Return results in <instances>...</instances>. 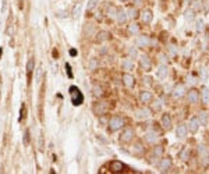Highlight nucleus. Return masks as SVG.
I'll return each mask as SVG.
<instances>
[{
	"label": "nucleus",
	"instance_id": "40",
	"mask_svg": "<svg viewBox=\"0 0 209 174\" xmlns=\"http://www.w3.org/2000/svg\"><path fill=\"white\" fill-rule=\"evenodd\" d=\"M70 55H71V56H76V55H77V50H74V49H71V50H70Z\"/></svg>",
	"mask_w": 209,
	"mask_h": 174
},
{
	"label": "nucleus",
	"instance_id": "1",
	"mask_svg": "<svg viewBox=\"0 0 209 174\" xmlns=\"http://www.w3.org/2000/svg\"><path fill=\"white\" fill-rule=\"evenodd\" d=\"M69 92H70V98H71V103L74 106H81L84 103V95H82V92L79 91L78 88L77 87H70V89H69Z\"/></svg>",
	"mask_w": 209,
	"mask_h": 174
},
{
	"label": "nucleus",
	"instance_id": "4",
	"mask_svg": "<svg viewBox=\"0 0 209 174\" xmlns=\"http://www.w3.org/2000/svg\"><path fill=\"white\" fill-rule=\"evenodd\" d=\"M109 169H110L112 173H123L127 167H126V164H123L121 162H119V160H113V162H110V164H109Z\"/></svg>",
	"mask_w": 209,
	"mask_h": 174
},
{
	"label": "nucleus",
	"instance_id": "7",
	"mask_svg": "<svg viewBox=\"0 0 209 174\" xmlns=\"http://www.w3.org/2000/svg\"><path fill=\"white\" fill-rule=\"evenodd\" d=\"M116 18H117V21H119L120 24H126L128 15H127V13L123 10V8H119V10L116 11Z\"/></svg>",
	"mask_w": 209,
	"mask_h": 174
},
{
	"label": "nucleus",
	"instance_id": "35",
	"mask_svg": "<svg viewBox=\"0 0 209 174\" xmlns=\"http://www.w3.org/2000/svg\"><path fill=\"white\" fill-rule=\"evenodd\" d=\"M192 18H194V13H192V11H190V13L185 14V20H187V21H191Z\"/></svg>",
	"mask_w": 209,
	"mask_h": 174
},
{
	"label": "nucleus",
	"instance_id": "5",
	"mask_svg": "<svg viewBox=\"0 0 209 174\" xmlns=\"http://www.w3.org/2000/svg\"><path fill=\"white\" fill-rule=\"evenodd\" d=\"M134 139V130L133 128H126V130L121 132L120 135V141L124 142V144H128Z\"/></svg>",
	"mask_w": 209,
	"mask_h": 174
},
{
	"label": "nucleus",
	"instance_id": "17",
	"mask_svg": "<svg viewBox=\"0 0 209 174\" xmlns=\"http://www.w3.org/2000/svg\"><path fill=\"white\" fill-rule=\"evenodd\" d=\"M123 68L127 70V71L134 70V62L131 60V59H126V60H123Z\"/></svg>",
	"mask_w": 209,
	"mask_h": 174
},
{
	"label": "nucleus",
	"instance_id": "32",
	"mask_svg": "<svg viewBox=\"0 0 209 174\" xmlns=\"http://www.w3.org/2000/svg\"><path fill=\"white\" fill-rule=\"evenodd\" d=\"M128 31H130V33H138L140 32V28H138L137 24H133V25H130Z\"/></svg>",
	"mask_w": 209,
	"mask_h": 174
},
{
	"label": "nucleus",
	"instance_id": "26",
	"mask_svg": "<svg viewBox=\"0 0 209 174\" xmlns=\"http://www.w3.org/2000/svg\"><path fill=\"white\" fill-rule=\"evenodd\" d=\"M138 116H140V117H149V116H151V110L141 109L140 112H138Z\"/></svg>",
	"mask_w": 209,
	"mask_h": 174
},
{
	"label": "nucleus",
	"instance_id": "33",
	"mask_svg": "<svg viewBox=\"0 0 209 174\" xmlns=\"http://www.w3.org/2000/svg\"><path fill=\"white\" fill-rule=\"evenodd\" d=\"M25 117V105H21V110H20V121H22V119Z\"/></svg>",
	"mask_w": 209,
	"mask_h": 174
},
{
	"label": "nucleus",
	"instance_id": "29",
	"mask_svg": "<svg viewBox=\"0 0 209 174\" xmlns=\"http://www.w3.org/2000/svg\"><path fill=\"white\" fill-rule=\"evenodd\" d=\"M202 100H204V103H209V89H204V92H202Z\"/></svg>",
	"mask_w": 209,
	"mask_h": 174
},
{
	"label": "nucleus",
	"instance_id": "41",
	"mask_svg": "<svg viewBox=\"0 0 209 174\" xmlns=\"http://www.w3.org/2000/svg\"><path fill=\"white\" fill-rule=\"evenodd\" d=\"M202 78H204V80H205V78H206V71H205V70H204V68H202Z\"/></svg>",
	"mask_w": 209,
	"mask_h": 174
},
{
	"label": "nucleus",
	"instance_id": "28",
	"mask_svg": "<svg viewBox=\"0 0 209 174\" xmlns=\"http://www.w3.org/2000/svg\"><path fill=\"white\" fill-rule=\"evenodd\" d=\"M153 155H155L156 157H160V156L163 155V148L162 146H156V148L153 149Z\"/></svg>",
	"mask_w": 209,
	"mask_h": 174
},
{
	"label": "nucleus",
	"instance_id": "36",
	"mask_svg": "<svg viewBox=\"0 0 209 174\" xmlns=\"http://www.w3.org/2000/svg\"><path fill=\"white\" fill-rule=\"evenodd\" d=\"M96 0H91V3L88 4V10H91V8H94L95 6H96V3H95Z\"/></svg>",
	"mask_w": 209,
	"mask_h": 174
},
{
	"label": "nucleus",
	"instance_id": "38",
	"mask_svg": "<svg viewBox=\"0 0 209 174\" xmlns=\"http://www.w3.org/2000/svg\"><path fill=\"white\" fill-rule=\"evenodd\" d=\"M197 29H198V31H202V29H204V22H202V21H198V25H197Z\"/></svg>",
	"mask_w": 209,
	"mask_h": 174
},
{
	"label": "nucleus",
	"instance_id": "22",
	"mask_svg": "<svg viewBox=\"0 0 209 174\" xmlns=\"http://www.w3.org/2000/svg\"><path fill=\"white\" fill-rule=\"evenodd\" d=\"M173 95H174V98H181V96L184 95V87H183V85H180V87H177L176 89H174Z\"/></svg>",
	"mask_w": 209,
	"mask_h": 174
},
{
	"label": "nucleus",
	"instance_id": "39",
	"mask_svg": "<svg viewBox=\"0 0 209 174\" xmlns=\"http://www.w3.org/2000/svg\"><path fill=\"white\" fill-rule=\"evenodd\" d=\"M144 81H146V84H151L152 78H151V77H146V78H144Z\"/></svg>",
	"mask_w": 209,
	"mask_h": 174
},
{
	"label": "nucleus",
	"instance_id": "16",
	"mask_svg": "<svg viewBox=\"0 0 209 174\" xmlns=\"http://www.w3.org/2000/svg\"><path fill=\"white\" fill-rule=\"evenodd\" d=\"M145 141L148 144H153V142L158 141V134L156 132H146L145 134Z\"/></svg>",
	"mask_w": 209,
	"mask_h": 174
},
{
	"label": "nucleus",
	"instance_id": "25",
	"mask_svg": "<svg viewBox=\"0 0 209 174\" xmlns=\"http://www.w3.org/2000/svg\"><path fill=\"white\" fill-rule=\"evenodd\" d=\"M29 141H31V134H29V130H25V132H24V139H22V142H24V145H29Z\"/></svg>",
	"mask_w": 209,
	"mask_h": 174
},
{
	"label": "nucleus",
	"instance_id": "2",
	"mask_svg": "<svg viewBox=\"0 0 209 174\" xmlns=\"http://www.w3.org/2000/svg\"><path fill=\"white\" fill-rule=\"evenodd\" d=\"M123 125H124V119L120 116H114L109 120V130L110 131H117L123 128Z\"/></svg>",
	"mask_w": 209,
	"mask_h": 174
},
{
	"label": "nucleus",
	"instance_id": "27",
	"mask_svg": "<svg viewBox=\"0 0 209 174\" xmlns=\"http://www.w3.org/2000/svg\"><path fill=\"white\" fill-rule=\"evenodd\" d=\"M128 17H130V18H137V17H138V10H137V8L131 7L130 10H128Z\"/></svg>",
	"mask_w": 209,
	"mask_h": 174
},
{
	"label": "nucleus",
	"instance_id": "21",
	"mask_svg": "<svg viewBox=\"0 0 209 174\" xmlns=\"http://www.w3.org/2000/svg\"><path fill=\"white\" fill-rule=\"evenodd\" d=\"M198 124H199V121H198V119H192V120H190V131L191 132H197V130H198Z\"/></svg>",
	"mask_w": 209,
	"mask_h": 174
},
{
	"label": "nucleus",
	"instance_id": "15",
	"mask_svg": "<svg viewBox=\"0 0 209 174\" xmlns=\"http://www.w3.org/2000/svg\"><path fill=\"white\" fill-rule=\"evenodd\" d=\"M176 135H177V138H180V139L185 138V135H187V127H185V125H178V128L176 130Z\"/></svg>",
	"mask_w": 209,
	"mask_h": 174
},
{
	"label": "nucleus",
	"instance_id": "31",
	"mask_svg": "<svg viewBox=\"0 0 209 174\" xmlns=\"http://www.w3.org/2000/svg\"><path fill=\"white\" fill-rule=\"evenodd\" d=\"M64 67H66V74H67V77H69V78H72L74 75H72V71H71V65H70L69 63H66Z\"/></svg>",
	"mask_w": 209,
	"mask_h": 174
},
{
	"label": "nucleus",
	"instance_id": "18",
	"mask_svg": "<svg viewBox=\"0 0 209 174\" xmlns=\"http://www.w3.org/2000/svg\"><path fill=\"white\" fill-rule=\"evenodd\" d=\"M162 124H163V127H165L166 130H170V128H172V119H170L169 114H165V116H163Z\"/></svg>",
	"mask_w": 209,
	"mask_h": 174
},
{
	"label": "nucleus",
	"instance_id": "12",
	"mask_svg": "<svg viewBox=\"0 0 209 174\" xmlns=\"http://www.w3.org/2000/svg\"><path fill=\"white\" fill-rule=\"evenodd\" d=\"M140 63H141V67H142V68H145V70L151 68V60H149L148 56H141Z\"/></svg>",
	"mask_w": 209,
	"mask_h": 174
},
{
	"label": "nucleus",
	"instance_id": "42",
	"mask_svg": "<svg viewBox=\"0 0 209 174\" xmlns=\"http://www.w3.org/2000/svg\"><path fill=\"white\" fill-rule=\"evenodd\" d=\"M2 53H3V50H2V49H0V56H2Z\"/></svg>",
	"mask_w": 209,
	"mask_h": 174
},
{
	"label": "nucleus",
	"instance_id": "11",
	"mask_svg": "<svg viewBox=\"0 0 209 174\" xmlns=\"http://www.w3.org/2000/svg\"><path fill=\"white\" fill-rule=\"evenodd\" d=\"M110 38V33L108 31H101V32L96 33V42H104Z\"/></svg>",
	"mask_w": 209,
	"mask_h": 174
},
{
	"label": "nucleus",
	"instance_id": "8",
	"mask_svg": "<svg viewBox=\"0 0 209 174\" xmlns=\"http://www.w3.org/2000/svg\"><path fill=\"white\" fill-rule=\"evenodd\" d=\"M123 82H124V85L128 88H133L134 84H135V78H134L131 74H123Z\"/></svg>",
	"mask_w": 209,
	"mask_h": 174
},
{
	"label": "nucleus",
	"instance_id": "24",
	"mask_svg": "<svg viewBox=\"0 0 209 174\" xmlns=\"http://www.w3.org/2000/svg\"><path fill=\"white\" fill-rule=\"evenodd\" d=\"M92 91H94V95L96 96V98H101V96H103V89H102L99 85H95Z\"/></svg>",
	"mask_w": 209,
	"mask_h": 174
},
{
	"label": "nucleus",
	"instance_id": "43",
	"mask_svg": "<svg viewBox=\"0 0 209 174\" xmlns=\"http://www.w3.org/2000/svg\"><path fill=\"white\" fill-rule=\"evenodd\" d=\"M121 2H128V0H121Z\"/></svg>",
	"mask_w": 209,
	"mask_h": 174
},
{
	"label": "nucleus",
	"instance_id": "6",
	"mask_svg": "<svg viewBox=\"0 0 209 174\" xmlns=\"http://www.w3.org/2000/svg\"><path fill=\"white\" fill-rule=\"evenodd\" d=\"M34 68H35V60H34V57H31L28 60V63H27V77H28V82H31Z\"/></svg>",
	"mask_w": 209,
	"mask_h": 174
},
{
	"label": "nucleus",
	"instance_id": "30",
	"mask_svg": "<svg viewBox=\"0 0 209 174\" xmlns=\"http://www.w3.org/2000/svg\"><path fill=\"white\" fill-rule=\"evenodd\" d=\"M142 152H144V148H142L141 144H137V145L134 146V153H135V155H141Z\"/></svg>",
	"mask_w": 209,
	"mask_h": 174
},
{
	"label": "nucleus",
	"instance_id": "13",
	"mask_svg": "<svg viewBox=\"0 0 209 174\" xmlns=\"http://www.w3.org/2000/svg\"><path fill=\"white\" fill-rule=\"evenodd\" d=\"M170 167H172V160L170 159H163L162 162H160V164H159L160 171H167Z\"/></svg>",
	"mask_w": 209,
	"mask_h": 174
},
{
	"label": "nucleus",
	"instance_id": "19",
	"mask_svg": "<svg viewBox=\"0 0 209 174\" xmlns=\"http://www.w3.org/2000/svg\"><path fill=\"white\" fill-rule=\"evenodd\" d=\"M199 99V93L197 91H190L188 92V100L191 102V103H197Z\"/></svg>",
	"mask_w": 209,
	"mask_h": 174
},
{
	"label": "nucleus",
	"instance_id": "14",
	"mask_svg": "<svg viewBox=\"0 0 209 174\" xmlns=\"http://www.w3.org/2000/svg\"><path fill=\"white\" fill-rule=\"evenodd\" d=\"M152 11L149 10H145L144 13H142V15H141V20H142V22H145V24H149V22L152 21Z\"/></svg>",
	"mask_w": 209,
	"mask_h": 174
},
{
	"label": "nucleus",
	"instance_id": "20",
	"mask_svg": "<svg viewBox=\"0 0 209 174\" xmlns=\"http://www.w3.org/2000/svg\"><path fill=\"white\" fill-rule=\"evenodd\" d=\"M167 73H169V70H167V67L166 65H160L158 70V77L159 78H165V77H167Z\"/></svg>",
	"mask_w": 209,
	"mask_h": 174
},
{
	"label": "nucleus",
	"instance_id": "23",
	"mask_svg": "<svg viewBox=\"0 0 209 174\" xmlns=\"http://www.w3.org/2000/svg\"><path fill=\"white\" fill-rule=\"evenodd\" d=\"M198 121L202 124V125H206V124H208V114H206V113H199Z\"/></svg>",
	"mask_w": 209,
	"mask_h": 174
},
{
	"label": "nucleus",
	"instance_id": "10",
	"mask_svg": "<svg viewBox=\"0 0 209 174\" xmlns=\"http://www.w3.org/2000/svg\"><path fill=\"white\" fill-rule=\"evenodd\" d=\"M135 43H137L138 47H146L149 45V38L148 36H138Z\"/></svg>",
	"mask_w": 209,
	"mask_h": 174
},
{
	"label": "nucleus",
	"instance_id": "3",
	"mask_svg": "<svg viewBox=\"0 0 209 174\" xmlns=\"http://www.w3.org/2000/svg\"><path fill=\"white\" fill-rule=\"evenodd\" d=\"M92 112L96 116H103L104 113L108 112V105L106 102H96L94 106H92Z\"/></svg>",
	"mask_w": 209,
	"mask_h": 174
},
{
	"label": "nucleus",
	"instance_id": "37",
	"mask_svg": "<svg viewBox=\"0 0 209 174\" xmlns=\"http://www.w3.org/2000/svg\"><path fill=\"white\" fill-rule=\"evenodd\" d=\"M130 56H134V57H135V56H137V49L131 47V49H130Z\"/></svg>",
	"mask_w": 209,
	"mask_h": 174
},
{
	"label": "nucleus",
	"instance_id": "9",
	"mask_svg": "<svg viewBox=\"0 0 209 174\" xmlns=\"http://www.w3.org/2000/svg\"><path fill=\"white\" fill-rule=\"evenodd\" d=\"M152 93L151 92H148V91H144V92H141V95H140V100L142 102V103H151L152 102Z\"/></svg>",
	"mask_w": 209,
	"mask_h": 174
},
{
	"label": "nucleus",
	"instance_id": "34",
	"mask_svg": "<svg viewBox=\"0 0 209 174\" xmlns=\"http://www.w3.org/2000/svg\"><path fill=\"white\" fill-rule=\"evenodd\" d=\"M199 153H201L202 155V157H204V159H205L206 156H208V150H206V148L204 145L202 146H199Z\"/></svg>",
	"mask_w": 209,
	"mask_h": 174
}]
</instances>
